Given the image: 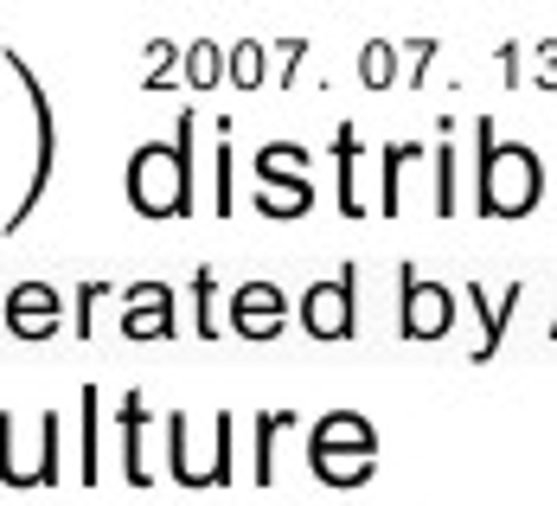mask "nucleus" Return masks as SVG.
Returning a JSON list of instances; mask_svg holds the SVG:
<instances>
[]
</instances>
